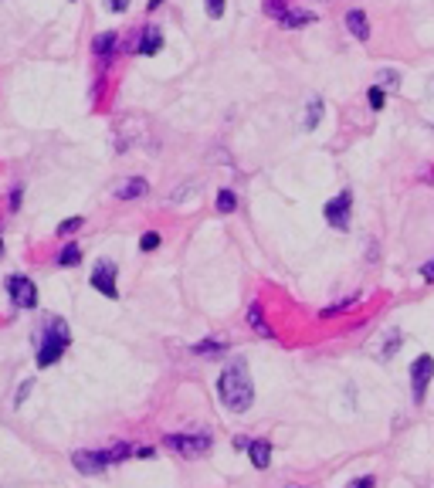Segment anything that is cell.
Returning a JSON list of instances; mask_svg holds the SVG:
<instances>
[{"instance_id":"e0dca14e","label":"cell","mask_w":434,"mask_h":488,"mask_svg":"<svg viewBox=\"0 0 434 488\" xmlns=\"http://www.w3.org/2000/svg\"><path fill=\"white\" fill-rule=\"evenodd\" d=\"M353 305H360V295H346V299H340V302L326 305L323 312H319V319H333V316H340V312H350Z\"/></svg>"},{"instance_id":"3957f363","label":"cell","mask_w":434,"mask_h":488,"mask_svg":"<svg viewBox=\"0 0 434 488\" xmlns=\"http://www.w3.org/2000/svg\"><path fill=\"white\" fill-rule=\"evenodd\" d=\"M163 444L180 458H204V455H211L214 438H211L207 431H194V434H167Z\"/></svg>"},{"instance_id":"83f0119b","label":"cell","mask_w":434,"mask_h":488,"mask_svg":"<svg viewBox=\"0 0 434 488\" xmlns=\"http://www.w3.org/2000/svg\"><path fill=\"white\" fill-rule=\"evenodd\" d=\"M140 248L143 251H156V248H160V234H156V231H146L140 238Z\"/></svg>"},{"instance_id":"30bf717a","label":"cell","mask_w":434,"mask_h":488,"mask_svg":"<svg viewBox=\"0 0 434 488\" xmlns=\"http://www.w3.org/2000/svg\"><path fill=\"white\" fill-rule=\"evenodd\" d=\"M346 30L357 38V41H370V21H367V14L363 11H346Z\"/></svg>"},{"instance_id":"ac0fdd59","label":"cell","mask_w":434,"mask_h":488,"mask_svg":"<svg viewBox=\"0 0 434 488\" xmlns=\"http://www.w3.org/2000/svg\"><path fill=\"white\" fill-rule=\"evenodd\" d=\"M282 28H302V24H316L312 11H285V17L279 21Z\"/></svg>"},{"instance_id":"836d02e7","label":"cell","mask_w":434,"mask_h":488,"mask_svg":"<svg viewBox=\"0 0 434 488\" xmlns=\"http://www.w3.org/2000/svg\"><path fill=\"white\" fill-rule=\"evenodd\" d=\"M234 448H238V451H245V448H251V438H234Z\"/></svg>"},{"instance_id":"f546056e","label":"cell","mask_w":434,"mask_h":488,"mask_svg":"<svg viewBox=\"0 0 434 488\" xmlns=\"http://www.w3.org/2000/svg\"><path fill=\"white\" fill-rule=\"evenodd\" d=\"M373 485H377V478H373V475H363V478H353L346 488H373Z\"/></svg>"},{"instance_id":"4316f807","label":"cell","mask_w":434,"mask_h":488,"mask_svg":"<svg viewBox=\"0 0 434 488\" xmlns=\"http://www.w3.org/2000/svg\"><path fill=\"white\" fill-rule=\"evenodd\" d=\"M377 82H384L387 89H397V85H401V75H397L394 68H380V78H377Z\"/></svg>"},{"instance_id":"d590c367","label":"cell","mask_w":434,"mask_h":488,"mask_svg":"<svg viewBox=\"0 0 434 488\" xmlns=\"http://www.w3.org/2000/svg\"><path fill=\"white\" fill-rule=\"evenodd\" d=\"M0 255H4V241H0Z\"/></svg>"},{"instance_id":"7c38bea8","label":"cell","mask_w":434,"mask_h":488,"mask_svg":"<svg viewBox=\"0 0 434 488\" xmlns=\"http://www.w3.org/2000/svg\"><path fill=\"white\" fill-rule=\"evenodd\" d=\"M160 48H163V30L156 28V24H146V28H143V38H140V48H136V51L150 58V55H156Z\"/></svg>"},{"instance_id":"2e32d148","label":"cell","mask_w":434,"mask_h":488,"mask_svg":"<svg viewBox=\"0 0 434 488\" xmlns=\"http://www.w3.org/2000/svg\"><path fill=\"white\" fill-rule=\"evenodd\" d=\"M78 261H82V248H78V244H65L62 251H58V258H55V265H58V268H75Z\"/></svg>"},{"instance_id":"e575fe53","label":"cell","mask_w":434,"mask_h":488,"mask_svg":"<svg viewBox=\"0 0 434 488\" xmlns=\"http://www.w3.org/2000/svg\"><path fill=\"white\" fill-rule=\"evenodd\" d=\"M160 4H163V0H150V4H146V11H156Z\"/></svg>"},{"instance_id":"52a82bcc","label":"cell","mask_w":434,"mask_h":488,"mask_svg":"<svg viewBox=\"0 0 434 488\" xmlns=\"http://www.w3.org/2000/svg\"><path fill=\"white\" fill-rule=\"evenodd\" d=\"M434 380V356H418L414 363H411V390H414V400H424V394H428V383Z\"/></svg>"},{"instance_id":"9c48e42d","label":"cell","mask_w":434,"mask_h":488,"mask_svg":"<svg viewBox=\"0 0 434 488\" xmlns=\"http://www.w3.org/2000/svg\"><path fill=\"white\" fill-rule=\"evenodd\" d=\"M116 45H119V34L116 30H106V34H95L92 41V55L99 61H112V55H116Z\"/></svg>"},{"instance_id":"5b68a950","label":"cell","mask_w":434,"mask_h":488,"mask_svg":"<svg viewBox=\"0 0 434 488\" xmlns=\"http://www.w3.org/2000/svg\"><path fill=\"white\" fill-rule=\"evenodd\" d=\"M350 207H353V190H343L340 197L326 200L323 207L326 224H333L336 231H350Z\"/></svg>"},{"instance_id":"5bb4252c","label":"cell","mask_w":434,"mask_h":488,"mask_svg":"<svg viewBox=\"0 0 434 488\" xmlns=\"http://www.w3.org/2000/svg\"><path fill=\"white\" fill-rule=\"evenodd\" d=\"M194 356H221V353H228V339H204L197 346H190Z\"/></svg>"},{"instance_id":"44dd1931","label":"cell","mask_w":434,"mask_h":488,"mask_svg":"<svg viewBox=\"0 0 434 488\" xmlns=\"http://www.w3.org/2000/svg\"><path fill=\"white\" fill-rule=\"evenodd\" d=\"M214 207H217V214H234L238 211V194H234V190H217Z\"/></svg>"},{"instance_id":"4dcf8cb0","label":"cell","mask_w":434,"mask_h":488,"mask_svg":"<svg viewBox=\"0 0 434 488\" xmlns=\"http://www.w3.org/2000/svg\"><path fill=\"white\" fill-rule=\"evenodd\" d=\"M21 197H24V187H14V190H11V200H7V204H11V211H17V207H21Z\"/></svg>"},{"instance_id":"603a6c76","label":"cell","mask_w":434,"mask_h":488,"mask_svg":"<svg viewBox=\"0 0 434 488\" xmlns=\"http://www.w3.org/2000/svg\"><path fill=\"white\" fill-rule=\"evenodd\" d=\"M285 11H289V0H265V14H268V17L282 21V17H285Z\"/></svg>"},{"instance_id":"f1b7e54d","label":"cell","mask_w":434,"mask_h":488,"mask_svg":"<svg viewBox=\"0 0 434 488\" xmlns=\"http://www.w3.org/2000/svg\"><path fill=\"white\" fill-rule=\"evenodd\" d=\"M207 4V14L211 17H224V0H204Z\"/></svg>"},{"instance_id":"4fadbf2b","label":"cell","mask_w":434,"mask_h":488,"mask_svg":"<svg viewBox=\"0 0 434 488\" xmlns=\"http://www.w3.org/2000/svg\"><path fill=\"white\" fill-rule=\"evenodd\" d=\"M248 455H251V465H255L258 472H265V468L272 465V441H251Z\"/></svg>"},{"instance_id":"8992f818","label":"cell","mask_w":434,"mask_h":488,"mask_svg":"<svg viewBox=\"0 0 434 488\" xmlns=\"http://www.w3.org/2000/svg\"><path fill=\"white\" fill-rule=\"evenodd\" d=\"M116 265H112V261H95V268H92V278H89V282H92V289L99 292V295H106V299H112V302H116V299H119V289H116Z\"/></svg>"},{"instance_id":"6da1fadb","label":"cell","mask_w":434,"mask_h":488,"mask_svg":"<svg viewBox=\"0 0 434 488\" xmlns=\"http://www.w3.org/2000/svg\"><path fill=\"white\" fill-rule=\"evenodd\" d=\"M72 346V329L62 316H41L38 329H34V363L41 366H55Z\"/></svg>"},{"instance_id":"d6986e66","label":"cell","mask_w":434,"mask_h":488,"mask_svg":"<svg viewBox=\"0 0 434 488\" xmlns=\"http://www.w3.org/2000/svg\"><path fill=\"white\" fill-rule=\"evenodd\" d=\"M133 444H126V441H119V444H112V448H106L102 455H106V465H119V461H126V458H133Z\"/></svg>"},{"instance_id":"8fae6325","label":"cell","mask_w":434,"mask_h":488,"mask_svg":"<svg viewBox=\"0 0 434 488\" xmlns=\"http://www.w3.org/2000/svg\"><path fill=\"white\" fill-rule=\"evenodd\" d=\"M150 194V183L143 180V177H129L116 187V197L119 200H136V197H146Z\"/></svg>"},{"instance_id":"277c9868","label":"cell","mask_w":434,"mask_h":488,"mask_svg":"<svg viewBox=\"0 0 434 488\" xmlns=\"http://www.w3.org/2000/svg\"><path fill=\"white\" fill-rule=\"evenodd\" d=\"M4 285H7V295H11L14 309H38V285L28 274H11Z\"/></svg>"},{"instance_id":"7402d4cb","label":"cell","mask_w":434,"mask_h":488,"mask_svg":"<svg viewBox=\"0 0 434 488\" xmlns=\"http://www.w3.org/2000/svg\"><path fill=\"white\" fill-rule=\"evenodd\" d=\"M367 102H370L373 112H380V109H384V102H387V92L380 89V85H370V92H367Z\"/></svg>"},{"instance_id":"1f68e13d","label":"cell","mask_w":434,"mask_h":488,"mask_svg":"<svg viewBox=\"0 0 434 488\" xmlns=\"http://www.w3.org/2000/svg\"><path fill=\"white\" fill-rule=\"evenodd\" d=\"M106 7L112 11V14H123L126 7H129V0H106Z\"/></svg>"},{"instance_id":"d6a6232c","label":"cell","mask_w":434,"mask_h":488,"mask_svg":"<svg viewBox=\"0 0 434 488\" xmlns=\"http://www.w3.org/2000/svg\"><path fill=\"white\" fill-rule=\"evenodd\" d=\"M133 455H136V458H153V455H156V448H146V444H143V448H136Z\"/></svg>"},{"instance_id":"9a60e30c","label":"cell","mask_w":434,"mask_h":488,"mask_svg":"<svg viewBox=\"0 0 434 488\" xmlns=\"http://www.w3.org/2000/svg\"><path fill=\"white\" fill-rule=\"evenodd\" d=\"M248 326L258 336H272V326L265 322V312H262V305L258 302H248Z\"/></svg>"},{"instance_id":"ffe728a7","label":"cell","mask_w":434,"mask_h":488,"mask_svg":"<svg viewBox=\"0 0 434 488\" xmlns=\"http://www.w3.org/2000/svg\"><path fill=\"white\" fill-rule=\"evenodd\" d=\"M319 119H323V99H312L309 106H306V122H302V129L312 133V129L319 126Z\"/></svg>"},{"instance_id":"d4e9b609","label":"cell","mask_w":434,"mask_h":488,"mask_svg":"<svg viewBox=\"0 0 434 488\" xmlns=\"http://www.w3.org/2000/svg\"><path fill=\"white\" fill-rule=\"evenodd\" d=\"M397 346H401V329H394V333L387 336V343H384V350H380V360H390V356L397 353Z\"/></svg>"},{"instance_id":"8d00e7d4","label":"cell","mask_w":434,"mask_h":488,"mask_svg":"<svg viewBox=\"0 0 434 488\" xmlns=\"http://www.w3.org/2000/svg\"><path fill=\"white\" fill-rule=\"evenodd\" d=\"M289 488H302V485H289Z\"/></svg>"},{"instance_id":"cb8c5ba5","label":"cell","mask_w":434,"mask_h":488,"mask_svg":"<svg viewBox=\"0 0 434 488\" xmlns=\"http://www.w3.org/2000/svg\"><path fill=\"white\" fill-rule=\"evenodd\" d=\"M31 390H34V377H24L21 387H17V394H14V407H24V400L31 396Z\"/></svg>"},{"instance_id":"ba28073f","label":"cell","mask_w":434,"mask_h":488,"mask_svg":"<svg viewBox=\"0 0 434 488\" xmlns=\"http://www.w3.org/2000/svg\"><path fill=\"white\" fill-rule=\"evenodd\" d=\"M72 465H75V472H82V475H99L108 468L102 451H75V455H72Z\"/></svg>"},{"instance_id":"484cf974","label":"cell","mask_w":434,"mask_h":488,"mask_svg":"<svg viewBox=\"0 0 434 488\" xmlns=\"http://www.w3.org/2000/svg\"><path fill=\"white\" fill-rule=\"evenodd\" d=\"M85 224V217H72V221H62L58 224V238H68V234H75L78 228Z\"/></svg>"},{"instance_id":"7a4b0ae2","label":"cell","mask_w":434,"mask_h":488,"mask_svg":"<svg viewBox=\"0 0 434 488\" xmlns=\"http://www.w3.org/2000/svg\"><path fill=\"white\" fill-rule=\"evenodd\" d=\"M217 396H221V404L231 414L251 411V404H255V383H251L248 366L241 363V360H234V363H228L221 370V377H217Z\"/></svg>"}]
</instances>
